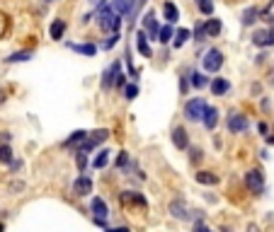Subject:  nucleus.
<instances>
[{
	"mask_svg": "<svg viewBox=\"0 0 274 232\" xmlns=\"http://www.w3.org/2000/svg\"><path fill=\"white\" fill-rule=\"evenodd\" d=\"M97 24L102 32H110V34H117L119 27H122V17L112 10V7H102L100 15H97Z\"/></svg>",
	"mask_w": 274,
	"mask_h": 232,
	"instance_id": "obj_1",
	"label": "nucleus"
},
{
	"mask_svg": "<svg viewBox=\"0 0 274 232\" xmlns=\"http://www.w3.org/2000/svg\"><path fill=\"white\" fill-rule=\"evenodd\" d=\"M204 114H206V104L199 97H194L184 104V119L187 121H204Z\"/></svg>",
	"mask_w": 274,
	"mask_h": 232,
	"instance_id": "obj_2",
	"label": "nucleus"
},
{
	"mask_svg": "<svg viewBox=\"0 0 274 232\" xmlns=\"http://www.w3.org/2000/svg\"><path fill=\"white\" fill-rule=\"evenodd\" d=\"M245 186L255 194V196H262L265 191H267V184H265V174L260 172V169H250L248 174H245Z\"/></svg>",
	"mask_w": 274,
	"mask_h": 232,
	"instance_id": "obj_3",
	"label": "nucleus"
},
{
	"mask_svg": "<svg viewBox=\"0 0 274 232\" xmlns=\"http://www.w3.org/2000/svg\"><path fill=\"white\" fill-rule=\"evenodd\" d=\"M221 66H223V54H221L219 49H209L204 54V71L216 73V71H221Z\"/></svg>",
	"mask_w": 274,
	"mask_h": 232,
	"instance_id": "obj_4",
	"label": "nucleus"
},
{
	"mask_svg": "<svg viewBox=\"0 0 274 232\" xmlns=\"http://www.w3.org/2000/svg\"><path fill=\"white\" fill-rule=\"evenodd\" d=\"M107 138H110V131H107V128H100V131H95L90 138L80 145V150H78V153H83V155H85V153H90L92 148H97L100 143H105Z\"/></svg>",
	"mask_w": 274,
	"mask_h": 232,
	"instance_id": "obj_5",
	"label": "nucleus"
},
{
	"mask_svg": "<svg viewBox=\"0 0 274 232\" xmlns=\"http://www.w3.org/2000/svg\"><path fill=\"white\" fill-rule=\"evenodd\" d=\"M90 211H92L95 223H97V225H105V220H107V215H110V208H107V203H105L102 198H92Z\"/></svg>",
	"mask_w": 274,
	"mask_h": 232,
	"instance_id": "obj_6",
	"label": "nucleus"
},
{
	"mask_svg": "<svg viewBox=\"0 0 274 232\" xmlns=\"http://www.w3.org/2000/svg\"><path fill=\"white\" fill-rule=\"evenodd\" d=\"M248 128H250V121H248L243 114L231 111V116H228V131H231V133H243V131H248Z\"/></svg>",
	"mask_w": 274,
	"mask_h": 232,
	"instance_id": "obj_7",
	"label": "nucleus"
},
{
	"mask_svg": "<svg viewBox=\"0 0 274 232\" xmlns=\"http://www.w3.org/2000/svg\"><path fill=\"white\" fill-rule=\"evenodd\" d=\"M73 194L75 196H90L92 194V179L80 174V177L73 181Z\"/></svg>",
	"mask_w": 274,
	"mask_h": 232,
	"instance_id": "obj_8",
	"label": "nucleus"
},
{
	"mask_svg": "<svg viewBox=\"0 0 274 232\" xmlns=\"http://www.w3.org/2000/svg\"><path fill=\"white\" fill-rule=\"evenodd\" d=\"M143 29L148 32V36H150L153 41H158L160 24H158V19H155V12H153V10H150V12H146V17H143Z\"/></svg>",
	"mask_w": 274,
	"mask_h": 232,
	"instance_id": "obj_9",
	"label": "nucleus"
},
{
	"mask_svg": "<svg viewBox=\"0 0 274 232\" xmlns=\"http://www.w3.org/2000/svg\"><path fill=\"white\" fill-rule=\"evenodd\" d=\"M253 44L255 46H272L274 29H257V32H253Z\"/></svg>",
	"mask_w": 274,
	"mask_h": 232,
	"instance_id": "obj_10",
	"label": "nucleus"
},
{
	"mask_svg": "<svg viewBox=\"0 0 274 232\" xmlns=\"http://www.w3.org/2000/svg\"><path fill=\"white\" fill-rule=\"evenodd\" d=\"M119 75H122V63L117 61V63H114V66H112V68H110V71L105 73V80H102V87H105V89H110V87H112V82L117 85V80H119Z\"/></svg>",
	"mask_w": 274,
	"mask_h": 232,
	"instance_id": "obj_11",
	"label": "nucleus"
},
{
	"mask_svg": "<svg viewBox=\"0 0 274 232\" xmlns=\"http://www.w3.org/2000/svg\"><path fill=\"white\" fill-rule=\"evenodd\" d=\"M172 143H175V148H180V150H187V148H189L187 131H184L182 126H175V128H172Z\"/></svg>",
	"mask_w": 274,
	"mask_h": 232,
	"instance_id": "obj_12",
	"label": "nucleus"
},
{
	"mask_svg": "<svg viewBox=\"0 0 274 232\" xmlns=\"http://www.w3.org/2000/svg\"><path fill=\"white\" fill-rule=\"evenodd\" d=\"M209 87L214 92V97H223L226 92H231V82H228L226 77H214V82H211Z\"/></svg>",
	"mask_w": 274,
	"mask_h": 232,
	"instance_id": "obj_13",
	"label": "nucleus"
},
{
	"mask_svg": "<svg viewBox=\"0 0 274 232\" xmlns=\"http://www.w3.org/2000/svg\"><path fill=\"white\" fill-rule=\"evenodd\" d=\"M204 126L209 131H214L219 126V109L216 107H206V114H204Z\"/></svg>",
	"mask_w": 274,
	"mask_h": 232,
	"instance_id": "obj_14",
	"label": "nucleus"
},
{
	"mask_svg": "<svg viewBox=\"0 0 274 232\" xmlns=\"http://www.w3.org/2000/svg\"><path fill=\"white\" fill-rule=\"evenodd\" d=\"M131 5H134V0H112V10L119 15V17H124V15H129L131 12Z\"/></svg>",
	"mask_w": 274,
	"mask_h": 232,
	"instance_id": "obj_15",
	"label": "nucleus"
},
{
	"mask_svg": "<svg viewBox=\"0 0 274 232\" xmlns=\"http://www.w3.org/2000/svg\"><path fill=\"white\" fill-rule=\"evenodd\" d=\"M163 15L167 19V24H175L177 19H180V10H177V5L175 2H165L163 5Z\"/></svg>",
	"mask_w": 274,
	"mask_h": 232,
	"instance_id": "obj_16",
	"label": "nucleus"
},
{
	"mask_svg": "<svg viewBox=\"0 0 274 232\" xmlns=\"http://www.w3.org/2000/svg\"><path fill=\"white\" fill-rule=\"evenodd\" d=\"M122 201H124V203H138L141 208H146V206H148L146 198L141 196L138 191H124V194H122Z\"/></svg>",
	"mask_w": 274,
	"mask_h": 232,
	"instance_id": "obj_17",
	"label": "nucleus"
},
{
	"mask_svg": "<svg viewBox=\"0 0 274 232\" xmlns=\"http://www.w3.org/2000/svg\"><path fill=\"white\" fill-rule=\"evenodd\" d=\"M170 213H172V218H177V220H187L189 218V211H187V206H184L182 201H175L172 206H170Z\"/></svg>",
	"mask_w": 274,
	"mask_h": 232,
	"instance_id": "obj_18",
	"label": "nucleus"
},
{
	"mask_svg": "<svg viewBox=\"0 0 274 232\" xmlns=\"http://www.w3.org/2000/svg\"><path fill=\"white\" fill-rule=\"evenodd\" d=\"M194 179H197L199 184H204V186H214V184H219V177H216L214 172H197Z\"/></svg>",
	"mask_w": 274,
	"mask_h": 232,
	"instance_id": "obj_19",
	"label": "nucleus"
},
{
	"mask_svg": "<svg viewBox=\"0 0 274 232\" xmlns=\"http://www.w3.org/2000/svg\"><path fill=\"white\" fill-rule=\"evenodd\" d=\"M73 51H78V54H83V56H95L97 54V46L95 44H68Z\"/></svg>",
	"mask_w": 274,
	"mask_h": 232,
	"instance_id": "obj_20",
	"label": "nucleus"
},
{
	"mask_svg": "<svg viewBox=\"0 0 274 232\" xmlns=\"http://www.w3.org/2000/svg\"><path fill=\"white\" fill-rule=\"evenodd\" d=\"M204 27H206V36H219V34H221V29H223L221 19H216V17L209 19V22H206Z\"/></svg>",
	"mask_w": 274,
	"mask_h": 232,
	"instance_id": "obj_21",
	"label": "nucleus"
},
{
	"mask_svg": "<svg viewBox=\"0 0 274 232\" xmlns=\"http://www.w3.org/2000/svg\"><path fill=\"white\" fill-rule=\"evenodd\" d=\"M49 32H51V39H56V41H58V39L63 36V32H66V22H63V19H54Z\"/></svg>",
	"mask_w": 274,
	"mask_h": 232,
	"instance_id": "obj_22",
	"label": "nucleus"
},
{
	"mask_svg": "<svg viewBox=\"0 0 274 232\" xmlns=\"http://www.w3.org/2000/svg\"><path fill=\"white\" fill-rule=\"evenodd\" d=\"M189 82H192V85H194V87L197 89H201V87H206V85H209V80H206V75H204V73H189Z\"/></svg>",
	"mask_w": 274,
	"mask_h": 232,
	"instance_id": "obj_23",
	"label": "nucleus"
},
{
	"mask_svg": "<svg viewBox=\"0 0 274 232\" xmlns=\"http://www.w3.org/2000/svg\"><path fill=\"white\" fill-rule=\"evenodd\" d=\"M107 162H110V153H107V150H100V153H97V157L92 160V167H95V169H105V167H107Z\"/></svg>",
	"mask_w": 274,
	"mask_h": 232,
	"instance_id": "obj_24",
	"label": "nucleus"
},
{
	"mask_svg": "<svg viewBox=\"0 0 274 232\" xmlns=\"http://www.w3.org/2000/svg\"><path fill=\"white\" fill-rule=\"evenodd\" d=\"M136 46H138V51L146 56V58H150V49H148V44H146V32L143 29L136 34Z\"/></svg>",
	"mask_w": 274,
	"mask_h": 232,
	"instance_id": "obj_25",
	"label": "nucleus"
},
{
	"mask_svg": "<svg viewBox=\"0 0 274 232\" xmlns=\"http://www.w3.org/2000/svg\"><path fill=\"white\" fill-rule=\"evenodd\" d=\"M88 141V131H75V133H71V138L66 141V148H71V145H75V143H85Z\"/></svg>",
	"mask_w": 274,
	"mask_h": 232,
	"instance_id": "obj_26",
	"label": "nucleus"
},
{
	"mask_svg": "<svg viewBox=\"0 0 274 232\" xmlns=\"http://www.w3.org/2000/svg\"><path fill=\"white\" fill-rule=\"evenodd\" d=\"M12 160H15V157H12V148L7 143H2L0 145V164H10Z\"/></svg>",
	"mask_w": 274,
	"mask_h": 232,
	"instance_id": "obj_27",
	"label": "nucleus"
},
{
	"mask_svg": "<svg viewBox=\"0 0 274 232\" xmlns=\"http://www.w3.org/2000/svg\"><path fill=\"white\" fill-rule=\"evenodd\" d=\"M32 56H34L32 51H17V54L7 56V63H24V61H29Z\"/></svg>",
	"mask_w": 274,
	"mask_h": 232,
	"instance_id": "obj_28",
	"label": "nucleus"
},
{
	"mask_svg": "<svg viewBox=\"0 0 274 232\" xmlns=\"http://www.w3.org/2000/svg\"><path fill=\"white\" fill-rule=\"evenodd\" d=\"M187 39H189V29H177V34L172 39V44H175V49H180L187 44Z\"/></svg>",
	"mask_w": 274,
	"mask_h": 232,
	"instance_id": "obj_29",
	"label": "nucleus"
},
{
	"mask_svg": "<svg viewBox=\"0 0 274 232\" xmlns=\"http://www.w3.org/2000/svg\"><path fill=\"white\" fill-rule=\"evenodd\" d=\"M201 15H214V0H197Z\"/></svg>",
	"mask_w": 274,
	"mask_h": 232,
	"instance_id": "obj_30",
	"label": "nucleus"
},
{
	"mask_svg": "<svg viewBox=\"0 0 274 232\" xmlns=\"http://www.w3.org/2000/svg\"><path fill=\"white\" fill-rule=\"evenodd\" d=\"M158 41H160V44H167V41H172V24H165V27H160Z\"/></svg>",
	"mask_w": 274,
	"mask_h": 232,
	"instance_id": "obj_31",
	"label": "nucleus"
},
{
	"mask_svg": "<svg viewBox=\"0 0 274 232\" xmlns=\"http://www.w3.org/2000/svg\"><path fill=\"white\" fill-rule=\"evenodd\" d=\"M253 22H257V10H255V7H248V10L243 12V24H245V27H250Z\"/></svg>",
	"mask_w": 274,
	"mask_h": 232,
	"instance_id": "obj_32",
	"label": "nucleus"
},
{
	"mask_svg": "<svg viewBox=\"0 0 274 232\" xmlns=\"http://www.w3.org/2000/svg\"><path fill=\"white\" fill-rule=\"evenodd\" d=\"M7 32H10V17L5 12H0V39L7 36Z\"/></svg>",
	"mask_w": 274,
	"mask_h": 232,
	"instance_id": "obj_33",
	"label": "nucleus"
},
{
	"mask_svg": "<svg viewBox=\"0 0 274 232\" xmlns=\"http://www.w3.org/2000/svg\"><path fill=\"white\" fill-rule=\"evenodd\" d=\"M124 94H127L129 102H131V99H136V97H138V85H136V82H134V85H129V87L124 89Z\"/></svg>",
	"mask_w": 274,
	"mask_h": 232,
	"instance_id": "obj_34",
	"label": "nucleus"
},
{
	"mask_svg": "<svg viewBox=\"0 0 274 232\" xmlns=\"http://www.w3.org/2000/svg\"><path fill=\"white\" fill-rule=\"evenodd\" d=\"M204 36H206V27L199 24V27L194 29V41H204Z\"/></svg>",
	"mask_w": 274,
	"mask_h": 232,
	"instance_id": "obj_35",
	"label": "nucleus"
},
{
	"mask_svg": "<svg viewBox=\"0 0 274 232\" xmlns=\"http://www.w3.org/2000/svg\"><path fill=\"white\" fill-rule=\"evenodd\" d=\"M119 39H122V36H119V32H117V34H110V39L105 41V49H112V46H114Z\"/></svg>",
	"mask_w": 274,
	"mask_h": 232,
	"instance_id": "obj_36",
	"label": "nucleus"
},
{
	"mask_svg": "<svg viewBox=\"0 0 274 232\" xmlns=\"http://www.w3.org/2000/svg\"><path fill=\"white\" fill-rule=\"evenodd\" d=\"M189 160H192V162H199L201 160V150H199V148H192V150H189Z\"/></svg>",
	"mask_w": 274,
	"mask_h": 232,
	"instance_id": "obj_37",
	"label": "nucleus"
},
{
	"mask_svg": "<svg viewBox=\"0 0 274 232\" xmlns=\"http://www.w3.org/2000/svg\"><path fill=\"white\" fill-rule=\"evenodd\" d=\"M129 164V155L127 153H119V157H117V167H127Z\"/></svg>",
	"mask_w": 274,
	"mask_h": 232,
	"instance_id": "obj_38",
	"label": "nucleus"
},
{
	"mask_svg": "<svg viewBox=\"0 0 274 232\" xmlns=\"http://www.w3.org/2000/svg\"><path fill=\"white\" fill-rule=\"evenodd\" d=\"M78 169H80V172L85 169V155H83V153H78Z\"/></svg>",
	"mask_w": 274,
	"mask_h": 232,
	"instance_id": "obj_39",
	"label": "nucleus"
},
{
	"mask_svg": "<svg viewBox=\"0 0 274 232\" xmlns=\"http://www.w3.org/2000/svg\"><path fill=\"white\" fill-rule=\"evenodd\" d=\"M194 232H214V230H209L206 225H201V223H197V225H194Z\"/></svg>",
	"mask_w": 274,
	"mask_h": 232,
	"instance_id": "obj_40",
	"label": "nucleus"
},
{
	"mask_svg": "<svg viewBox=\"0 0 274 232\" xmlns=\"http://www.w3.org/2000/svg\"><path fill=\"white\" fill-rule=\"evenodd\" d=\"M10 167H12V172L22 169V160H12V162H10Z\"/></svg>",
	"mask_w": 274,
	"mask_h": 232,
	"instance_id": "obj_41",
	"label": "nucleus"
},
{
	"mask_svg": "<svg viewBox=\"0 0 274 232\" xmlns=\"http://www.w3.org/2000/svg\"><path fill=\"white\" fill-rule=\"evenodd\" d=\"M105 2H107V0H90L92 7H105Z\"/></svg>",
	"mask_w": 274,
	"mask_h": 232,
	"instance_id": "obj_42",
	"label": "nucleus"
},
{
	"mask_svg": "<svg viewBox=\"0 0 274 232\" xmlns=\"http://www.w3.org/2000/svg\"><path fill=\"white\" fill-rule=\"evenodd\" d=\"M107 232H129V228H110Z\"/></svg>",
	"mask_w": 274,
	"mask_h": 232,
	"instance_id": "obj_43",
	"label": "nucleus"
},
{
	"mask_svg": "<svg viewBox=\"0 0 274 232\" xmlns=\"http://www.w3.org/2000/svg\"><path fill=\"white\" fill-rule=\"evenodd\" d=\"M0 141H2V143H7V141H10V133H0Z\"/></svg>",
	"mask_w": 274,
	"mask_h": 232,
	"instance_id": "obj_44",
	"label": "nucleus"
},
{
	"mask_svg": "<svg viewBox=\"0 0 274 232\" xmlns=\"http://www.w3.org/2000/svg\"><path fill=\"white\" fill-rule=\"evenodd\" d=\"M248 232H260V230H257L255 225H250V228H248Z\"/></svg>",
	"mask_w": 274,
	"mask_h": 232,
	"instance_id": "obj_45",
	"label": "nucleus"
},
{
	"mask_svg": "<svg viewBox=\"0 0 274 232\" xmlns=\"http://www.w3.org/2000/svg\"><path fill=\"white\" fill-rule=\"evenodd\" d=\"M0 102H2V92H0Z\"/></svg>",
	"mask_w": 274,
	"mask_h": 232,
	"instance_id": "obj_46",
	"label": "nucleus"
},
{
	"mask_svg": "<svg viewBox=\"0 0 274 232\" xmlns=\"http://www.w3.org/2000/svg\"><path fill=\"white\" fill-rule=\"evenodd\" d=\"M0 232H2V223H0Z\"/></svg>",
	"mask_w": 274,
	"mask_h": 232,
	"instance_id": "obj_47",
	"label": "nucleus"
},
{
	"mask_svg": "<svg viewBox=\"0 0 274 232\" xmlns=\"http://www.w3.org/2000/svg\"><path fill=\"white\" fill-rule=\"evenodd\" d=\"M46 2H54V0H46Z\"/></svg>",
	"mask_w": 274,
	"mask_h": 232,
	"instance_id": "obj_48",
	"label": "nucleus"
}]
</instances>
